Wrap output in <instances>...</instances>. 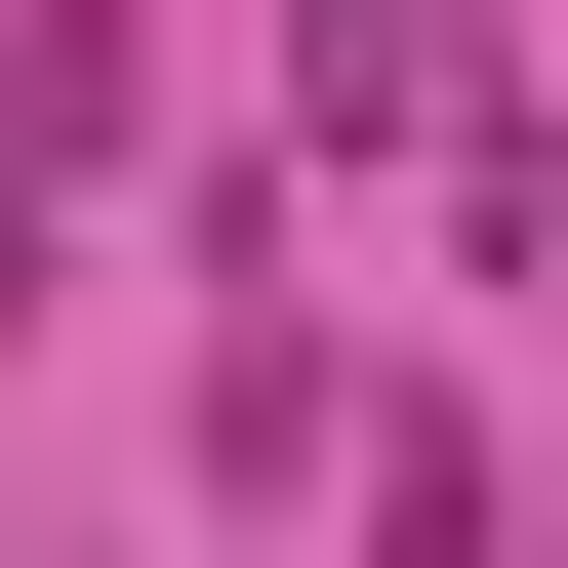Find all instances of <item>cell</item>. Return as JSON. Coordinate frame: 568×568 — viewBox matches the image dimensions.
<instances>
[{"label": "cell", "instance_id": "1", "mask_svg": "<svg viewBox=\"0 0 568 568\" xmlns=\"http://www.w3.org/2000/svg\"><path fill=\"white\" fill-rule=\"evenodd\" d=\"M0 325H41V203H0Z\"/></svg>", "mask_w": 568, "mask_h": 568}]
</instances>
